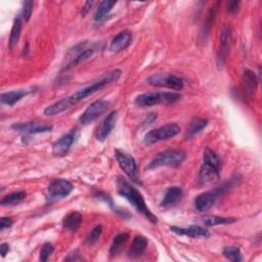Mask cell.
<instances>
[{"label":"cell","instance_id":"1","mask_svg":"<svg viewBox=\"0 0 262 262\" xmlns=\"http://www.w3.org/2000/svg\"><path fill=\"white\" fill-rule=\"evenodd\" d=\"M117 189L118 193L125 198L133 207L147 219H149L153 223L158 222L157 216L148 208L147 203L144 199L143 194L133 185L122 177H118L117 179Z\"/></svg>","mask_w":262,"mask_h":262},{"label":"cell","instance_id":"2","mask_svg":"<svg viewBox=\"0 0 262 262\" xmlns=\"http://www.w3.org/2000/svg\"><path fill=\"white\" fill-rule=\"evenodd\" d=\"M121 75H122V71L118 70V69L113 70L111 72H108V73L104 74L101 78H98L97 80H95L92 83H90L89 85L82 87L81 89L77 90L76 92L72 93L71 95H69L67 97H63V101H64L66 105H67V107L69 109L73 105L78 104L79 102L84 100V98L88 97L89 95L93 94L94 92L102 89L106 85H108V84H110L112 82L117 81L121 77Z\"/></svg>","mask_w":262,"mask_h":262},{"label":"cell","instance_id":"3","mask_svg":"<svg viewBox=\"0 0 262 262\" xmlns=\"http://www.w3.org/2000/svg\"><path fill=\"white\" fill-rule=\"evenodd\" d=\"M221 161L219 157L210 149H206L203 155V163L200 169L199 180L203 185H210L219 180Z\"/></svg>","mask_w":262,"mask_h":262},{"label":"cell","instance_id":"4","mask_svg":"<svg viewBox=\"0 0 262 262\" xmlns=\"http://www.w3.org/2000/svg\"><path fill=\"white\" fill-rule=\"evenodd\" d=\"M186 159L184 151L179 149H169L159 153L147 165V169H156L159 167H178Z\"/></svg>","mask_w":262,"mask_h":262},{"label":"cell","instance_id":"5","mask_svg":"<svg viewBox=\"0 0 262 262\" xmlns=\"http://www.w3.org/2000/svg\"><path fill=\"white\" fill-rule=\"evenodd\" d=\"M233 186V179L227 180L219 186L200 193L194 199V207L199 212H206L210 210L221 196Z\"/></svg>","mask_w":262,"mask_h":262},{"label":"cell","instance_id":"6","mask_svg":"<svg viewBox=\"0 0 262 262\" xmlns=\"http://www.w3.org/2000/svg\"><path fill=\"white\" fill-rule=\"evenodd\" d=\"M181 100L177 92H146L136 98V105L140 108H149L159 104H173Z\"/></svg>","mask_w":262,"mask_h":262},{"label":"cell","instance_id":"7","mask_svg":"<svg viewBox=\"0 0 262 262\" xmlns=\"http://www.w3.org/2000/svg\"><path fill=\"white\" fill-rule=\"evenodd\" d=\"M180 134V127L176 123H167L159 128L153 129L145 136L146 145H154L159 142L169 141Z\"/></svg>","mask_w":262,"mask_h":262},{"label":"cell","instance_id":"8","mask_svg":"<svg viewBox=\"0 0 262 262\" xmlns=\"http://www.w3.org/2000/svg\"><path fill=\"white\" fill-rule=\"evenodd\" d=\"M74 186L71 181L64 178L53 179L47 186L46 200L49 203L59 201L61 199L67 198L73 191Z\"/></svg>","mask_w":262,"mask_h":262},{"label":"cell","instance_id":"9","mask_svg":"<svg viewBox=\"0 0 262 262\" xmlns=\"http://www.w3.org/2000/svg\"><path fill=\"white\" fill-rule=\"evenodd\" d=\"M147 82L156 87H164L172 90H181L183 88V80L172 74H154L147 79Z\"/></svg>","mask_w":262,"mask_h":262},{"label":"cell","instance_id":"10","mask_svg":"<svg viewBox=\"0 0 262 262\" xmlns=\"http://www.w3.org/2000/svg\"><path fill=\"white\" fill-rule=\"evenodd\" d=\"M115 156L119 163V166L125 172V174L133 181L137 183H141V179L138 171V164L135 158L119 150L115 151Z\"/></svg>","mask_w":262,"mask_h":262},{"label":"cell","instance_id":"11","mask_svg":"<svg viewBox=\"0 0 262 262\" xmlns=\"http://www.w3.org/2000/svg\"><path fill=\"white\" fill-rule=\"evenodd\" d=\"M109 107H110V103L107 101L100 100V101L93 102L81 114L79 118V122L84 126L91 124L101 115H103L109 109Z\"/></svg>","mask_w":262,"mask_h":262},{"label":"cell","instance_id":"12","mask_svg":"<svg viewBox=\"0 0 262 262\" xmlns=\"http://www.w3.org/2000/svg\"><path fill=\"white\" fill-rule=\"evenodd\" d=\"M12 129L19 133H25L29 136L40 135V134H47L52 131L53 126L48 124H41L35 121L25 122V123H15L12 125Z\"/></svg>","mask_w":262,"mask_h":262},{"label":"cell","instance_id":"13","mask_svg":"<svg viewBox=\"0 0 262 262\" xmlns=\"http://www.w3.org/2000/svg\"><path fill=\"white\" fill-rule=\"evenodd\" d=\"M77 129L70 130L67 135L62 136L58 141H56L52 146V154L55 157L61 158L67 155L74 144L77 137Z\"/></svg>","mask_w":262,"mask_h":262},{"label":"cell","instance_id":"14","mask_svg":"<svg viewBox=\"0 0 262 262\" xmlns=\"http://www.w3.org/2000/svg\"><path fill=\"white\" fill-rule=\"evenodd\" d=\"M232 43V29L229 26L224 25L221 29L220 34V46L217 54V62L219 67H222L225 62L229 48Z\"/></svg>","mask_w":262,"mask_h":262},{"label":"cell","instance_id":"15","mask_svg":"<svg viewBox=\"0 0 262 262\" xmlns=\"http://www.w3.org/2000/svg\"><path fill=\"white\" fill-rule=\"evenodd\" d=\"M118 119V112L117 111H113L111 112L105 119L104 121L101 123V125L98 126L96 134H95V138L97 142L104 143L112 134V131L116 125Z\"/></svg>","mask_w":262,"mask_h":262},{"label":"cell","instance_id":"16","mask_svg":"<svg viewBox=\"0 0 262 262\" xmlns=\"http://www.w3.org/2000/svg\"><path fill=\"white\" fill-rule=\"evenodd\" d=\"M170 231L179 236H185L191 239H201V238H209L210 233L208 229L199 226V225H189L186 227L182 226H171Z\"/></svg>","mask_w":262,"mask_h":262},{"label":"cell","instance_id":"17","mask_svg":"<svg viewBox=\"0 0 262 262\" xmlns=\"http://www.w3.org/2000/svg\"><path fill=\"white\" fill-rule=\"evenodd\" d=\"M133 42V33L128 30H124L112 39L109 49L113 52H120L127 49Z\"/></svg>","mask_w":262,"mask_h":262},{"label":"cell","instance_id":"18","mask_svg":"<svg viewBox=\"0 0 262 262\" xmlns=\"http://www.w3.org/2000/svg\"><path fill=\"white\" fill-rule=\"evenodd\" d=\"M182 195H183V189L180 186L169 187L166 190L165 195H164V198L160 204L161 208L163 209L171 208L182 198Z\"/></svg>","mask_w":262,"mask_h":262},{"label":"cell","instance_id":"19","mask_svg":"<svg viewBox=\"0 0 262 262\" xmlns=\"http://www.w3.org/2000/svg\"><path fill=\"white\" fill-rule=\"evenodd\" d=\"M32 89H18V90H13V91H8L4 92L0 95V101L4 105H8L10 107L15 106L17 103H19L22 98L26 97L30 93H32Z\"/></svg>","mask_w":262,"mask_h":262},{"label":"cell","instance_id":"20","mask_svg":"<svg viewBox=\"0 0 262 262\" xmlns=\"http://www.w3.org/2000/svg\"><path fill=\"white\" fill-rule=\"evenodd\" d=\"M208 125V120L207 119H203V118H193L189 125L186 128L185 135H184V139L185 140H190L192 138H194L195 136H198L200 133L207 127Z\"/></svg>","mask_w":262,"mask_h":262},{"label":"cell","instance_id":"21","mask_svg":"<svg viewBox=\"0 0 262 262\" xmlns=\"http://www.w3.org/2000/svg\"><path fill=\"white\" fill-rule=\"evenodd\" d=\"M148 246V240L144 236H137L131 244L128 256L131 259H137L143 255Z\"/></svg>","mask_w":262,"mask_h":262},{"label":"cell","instance_id":"22","mask_svg":"<svg viewBox=\"0 0 262 262\" xmlns=\"http://www.w3.org/2000/svg\"><path fill=\"white\" fill-rule=\"evenodd\" d=\"M116 4V2H111V0H105V2L101 3L94 15V23L97 25L104 23Z\"/></svg>","mask_w":262,"mask_h":262},{"label":"cell","instance_id":"23","mask_svg":"<svg viewBox=\"0 0 262 262\" xmlns=\"http://www.w3.org/2000/svg\"><path fill=\"white\" fill-rule=\"evenodd\" d=\"M219 5H220V3H215L211 7V9H210V11L208 13V16H207V18L205 20V23H204L202 31H201V38H202L203 41L206 40V38L209 35V32H210V30L212 28V25L214 23L215 17L217 15V12H218V9H219Z\"/></svg>","mask_w":262,"mask_h":262},{"label":"cell","instance_id":"24","mask_svg":"<svg viewBox=\"0 0 262 262\" xmlns=\"http://www.w3.org/2000/svg\"><path fill=\"white\" fill-rule=\"evenodd\" d=\"M82 222V215L79 212H71L62 220V226L69 232L75 233Z\"/></svg>","mask_w":262,"mask_h":262},{"label":"cell","instance_id":"25","mask_svg":"<svg viewBox=\"0 0 262 262\" xmlns=\"http://www.w3.org/2000/svg\"><path fill=\"white\" fill-rule=\"evenodd\" d=\"M257 83H258V80H257L256 74L254 72H252L251 70H245L244 74H243V85H244V89H245L246 93L249 96H252L253 93L255 92Z\"/></svg>","mask_w":262,"mask_h":262},{"label":"cell","instance_id":"26","mask_svg":"<svg viewBox=\"0 0 262 262\" xmlns=\"http://www.w3.org/2000/svg\"><path fill=\"white\" fill-rule=\"evenodd\" d=\"M22 27H23V19L21 16H18L14 21L13 28L11 31V35H10L9 46L11 49H13L19 42V39L21 37V33H22Z\"/></svg>","mask_w":262,"mask_h":262},{"label":"cell","instance_id":"27","mask_svg":"<svg viewBox=\"0 0 262 262\" xmlns=\"http://www.w3.org/2000/svg\"><path fill=\"white\" fill-rule=\"evenodd\" d=\"M27 196V192L25 190H19L13 193H10L2 199L0 204L3 206H15L20 204Z\"/></svg>","mask_w":262,"mask_h":262},{"label":"cell","instance_id":"28","mask_svg":"<svg viewBox=\"0 0 262 262\" xmlns=\"http://www.w3.org/2000/svg\"><path fill=\"white\" fill-rule=\"evenodd\" d=\"M236 218L233 217H221V216H207L203 219V223L206 226H215V225H226L236 222Z\"/></svg>","mask_w":262,"mask_h":262},{"label":"cell","instance_id":"29","mask_svg":"<svg viewBox=\"0 0 262 262\" xmlns=\"http://www.w3.org/2000/svg\"><path fill=\"white\" fill-rule=\"evenodd\" d=\"M128 238H129V235L127 233L118 234L113 240V243H112L111 248H110V254L112 256L117 255L121 251V249L123 248V245L127 242Z\"/></svg>","mask_w":262,"mask_h":262},{"label":"cell","instance_id":"30","mask_svg":"<svg viewBox=\"0 0 262 262\" xmlns=\"http://www.w3.org/2000/svg\"><path fill=\"white\" fill-rule=\"evenodd\" d=\"M223 256L231 260V261H234V262H239L242 260V254H241V250L239 247H236V246H232V247H225L223 249V252H222Z\"/></svg>","mask_w":262,"mask_h":262},{"label":"cell","instance_id":"31","mask_svg":"<svg viewBox=\"0 0 262 262\" xmlns=\"http://www.w3.org/2000/svg\"><path fill=\"white\" fill-rule=\"evenodd\" d=\"M94 50H95V48H93V47H87L86 49H84V50L76 57V59L70 64L69 70L72 69V68H74V67H76V66H78L79 63H81V62L87 60L89 57H91L92 54L94 53Z\"/></svg>","mask_w":262,"mask_h":262},{"label":"cell","instance_id":"32","mask_svg":"<svg viewBox=\"0 0 262 262\" xmlns=\"http://www.w3.org/2000/svg\"><path fill=\"white\" fill-rule=\"evenodd\" d=\"M102 233H103V225L98 224V225L94 226L88 233V235L86 237V242L88 244H94L98 239H100V237L102 236Z\"/></svg>","mask_w":262,"mask_h":262},{"label":"cell","instance_id":"33","mask_svg":"<svg viewBox=\"0 0 262 262\" xmlns=\"http://www.w3.org/2000/svg\"><path fill=\"white\" fill-rule=\"evenodd\" d=\"M54 248L52 246L51 243H45L41 250H40V256H39V260L42 261V262H45L48 260V258L50 257V255L52 254Z\"/></svg>","mask_w":262,"mask_h":262},{"label":"cell","instance_id":"34","mask_svg":"<svg viewBox=\"0 0 262 262\" xmlns=\"http://www.w3.org/2000/svg\"><path fill=\"white\" fill-rule=\"evenodd\" d=\"M33 6H34V3L33 2H25L23 4L21 17L25 22H28L30 20L31 16H32V12H33Z\"/></svg>","mask_w":262,"mask_h":262},{"label":"cell","instance_id":"35","mask_svg":"<svg viewBox=\"0 0 262 262\" xmlns=\"http://www.w3.org/2000/svg\"><path fill=\"white\" fill-rule=\"evenodd\" d=\"M241 6V3L240 2H229L226 6V11L229 15H235L238 13L239 11V8Z\"/></svg>","mask_w":262,"mask_h":262},{"label":"cell","instance_id":"36","mask_svg":"<svg viewBox=\"0 0 262 262\" xmlns=\"http://www.w3.org/2000/svg\"><path fill=\"white\" fill-rule=\"evenodd\" d=\"M14 224V220L11 217H3L0 220V229L5 231V229L11 228Z\"/></svg>","mask_w":262,"mask_h":262},{"label":"cell","instance_id":"37","mask_svg":"<svg viewBox=\"0 0 262 262\" xmlns=\"http://www.w3.org/2000/svg\"><path fill=\"white\" fill-rule=\"evenodd\" d=\"M92 6H93V3H92V2H87V3H85L84 7L82 8V12H81L82 17H85V16L90 12Z\"/></svg>","mask_w":262,"mask_h":262},{"label":"cell","instance_id":"38","mask_svg":"<svg viewBox=\"0 0 262 262\" xmlns=\"http://www.w3.org/2000/svg\"><path fill=\"white\" fill-rule=\"evenodd\" d=\"M156 120H157V114L152 113V114H150V115L146 118V120L144 121V124H145V125H151V124H153Z\"/></svg>","mask_w":262,"mask_h":262},{"label":"cell","instance_id":"39","mask_svg":"<svg viewBox=\"0 0 262 262\" xmlns=\"http://www.w3.org/2000/svg\"><path fill=\"white\" fill-rule=\"evenodd\" d=\"M10 252V245L7 243H3L2 246H0V253H2L3 257H6L7 254H9Z\"/></svg>","mask_w":262,"mask_h":262},{"label":"cell","instance_id":"40","mask_svg":"<svg viewBox=\"0 0 262 262\" xmlns=\"http://www.w3.org/2000/svg\"><path fill=\"white\" fill-rule=\"evenodd\" d=\"M64 260H71V261H76V260H82V257L79 256V252L77 250H75V255H73V253H71L69 255V257L66 258Z\"/></svg>","mask_w":262,"mask_h":262}]
</instances>
